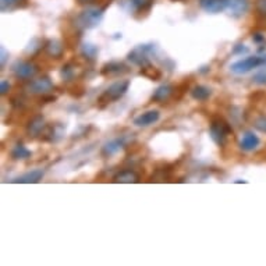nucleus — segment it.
I'll list each match as a JSON object with an SVG mask.
<instances>
[{"label":"nucleus","mask_w":266,"mask_h":266,"mask_svg":"<svg viewBox=\"0 0 266 266\" xmlns=\"http://www.w3.org/2000/svg\"><path fill=\"white\" fill-rule=\"evenodd\" d=\"M31 93H48L53 89V84L52 81L49 80L48 77H42V78H36V80H32L31 83L28 84L27 87Z\"/></svg>","instance_id":"6"},{"label":"nucleus","mask_w":266,"mask_h":266,"mask_svg":"<svg viewBox=\"0 0 266 266\" xmlns=\"http://www.w3.org/2000/svg\"><path fill=\"white\" fill-rule=\"evenodd\" d=\"M172 93H173V87L170 84H163L159 88H156V91L152 95V101L165 102L169 99Z\"/></svg>","instance_id":"15"},{"label":"nucleus","mask_w":266,"mask_h":266,"mask_svg":"<svg viewBox=\"0 0 266 266\" xmlns=\"http://www.w3.org/2000/svg\"><path fill=\"white\" fill-rule=\"evenodd\" d=\"M131 2H132V5L136 6L138 10H146L149 9L154 0H131Z\"/></svg>","instance_id":"23"},{"label":"nucleus","mask_w":266,"mask_h":266,"mask_svg":"<svg viewBox=\"0 0 266 266\" xmlns=\"http://www.w3.org/2000/svg\"><path fill=\"white\" fill-rule=\"evenodd\" d=\"M199 6L206 13L218 14V13H222L223 10L227 9V0H199Z\"/></svg>","instance_id":"8"},{"label":"nucleus","mask_w":266,"mask_h":266,"mask_svg":"<svg viewBox=\"0 0 266 266\" xmlns=\"http://www.w3.org/2000/svg\"><path fill=\"white\" fill-rule=\"evenodd\" d=\"M128 87H130V81L127 80H120V81H116L113 83L110 87L107 88L105 93L99 98V102H115L119 101L120 98H123L126 95V92L128 91Z\"/></svg>","instance_id":"2"},{"label":"nucleus","mask_w":266,"mask_h":266,"mask_svg":"<svg viewBox=\"0 0 266 266\" xmlns=\"http://www.w3.org/2000/svg\"><path fill=\"white\" fill-rule=\"evenodd\" d=\"M159 111L158 110H148L141 113L140 116H137L134 119V124L137 127H148L150 124H155L156 121L159 120Z\"/></svg>","instance_id":"9"},{"label":"nucleus","mask_w":266,"mask_h":266,"mask_svg":"<svg viewBox=\"0 0 266 266\" xmlns=\"http://www.w3.org/2000/svg\"><path fill=\"white\" fill-rule=\"evenodd\" d=\"M121 148H123V142H121L120 140H115L107 142L106 145L103 146V150H102V152H103V155L105 156H110L117 154Z\"/></svg>","instance_id":"20"},{"label":"nucleus","mask_w":266,"mask_h":266,"mask_svg":"<svg viewBox=\"0 0 266 266\" xmlns=\"http://www.w3.org/2000/svg\"><path fill=\"white\" fill-rule=\"evenodd\" d=\"M265 63L266 58H263V56H251V58H245L242 60H238L236 63H233L230 70L234 74H247L251 70L259 67V66Z\"/></svg>","instance_id":"4"},{"label":"nucleus","mask_w":266,"mask_h":266,"mask_svg":"<svg viewBox=\"0 0 266 266\" xmlns=\"http://www.w3.org/2000/svg\"><path fill=\"white\" fill-rule=\"evenodd\" d=\"M254 127L257 128L258 131H261L263 134H266V116H259L258 119H255L254 121Z\"/></svg>","instance_id":"22"},{"label":"nucleus","mask_w":266,"mask_h":266,"mask_svg":"<svg viewBox=\"0 0 266 266\" xmlns=\"http://www.w3.org/2000/svg\"><path fill=\"white\" fill-rule=\"evenodd\" d=\"M146 50H148L146 46H138V48L134 49V50L128 54V59H130L134 64L140 66L141 68L148 67V66H150V62L149 59H148V54H146Z\"/></svg>","instance_id":"7"},{"label":"nucleus","mask_w":266,"mask_h":266,"mask_svg":"<svg viewBox=\"0 0 266 266\" xmlns=\"http://www.w3.org/2000/svg\"><path fill=\"white\" fill-rule=\"evenodd\" d=\"M88 2H91V0H80V3H88Z\"/></svg>","instance_id":"32"},{"label":"nucleus","mask_w":266,"mask_h":266,"mask_svg":"<svg viewBox=\"0 0 266 266\" xmlns=\"http://www.w3.org/2000/svg\"><path fill=\"white\" fill-rule=\"evenodd\" d=\"M209 132H211L212 140L219 146H223L227 144L229 137L233 134V130L227 121L222 120V119H216V120L212 121V124L209 127Z\"/></svg>","instance_id":"1"},{"label":"nucleus","mask_w":266,"mask_h":266,"mask_svg":"<svg viewBox=\"0 0 266 266\" xmlns=\"http://www.w3.org/2000/svg\"><path fill=\"white\" fill-rule=\"evenodd\" d=\"M254 80H255L257 83H259V81H261L262 84L266 83V74H265V71H262L261 74H258V75H255V78H254Z\"/></svg>","instance_id":"29"},{"label":"nucleus","mask_w":266,"mask_h":266,"mask_svg":"<svg viewBox=\"0 0 266 266\" xmlns=\"http://www.w3.org/2000/svg\"><path fill=\"white\" fill-rule=\"evenodd\" d=\"M44 127H45L44 117H42V116H36L34 119V120L29 123L28 132L32 137H36V136H39L41 132H42V130H44Z\"/></svg>","instance_id":"16"},{"label":"nucleus","mask_w":266,"mask_h":266,"mask_svg":"<svg viewBox=\"0 0 266 266\" xmlns=\"http://www.w3.org/2000/svg\"><path fill=\"white\" fill-rule=\"evenodd\" d=\"M73 68H70V64H67L66 67H63V71H62V75H63V78L66 80V81H70L71 80V77H73Z\"/></svg>","instance_id":"25"},{"label":"nucleus","mask_w":266,"mask_h":266,"mask_svg":"<svg viewBox=\"0 0 266 266\" xmlns=\"http://www.w3.org/2000/svg\"><path fill=\"white\" fill-rule=\"evenodd\" d=\"M240 145H241V149L244 150L257 149L258 145H259V138H258L254 132L248 131V132H245L244 137H242L241 144H240Z\"/></svg>","instance_id":"13"},{"label":"nucleus","mask_w":266,"mask_h":266,"mask_svg":"<svg viewBox=\"0 0 266 266\" xmlns=\"http://www.w3.org/2000/svg\"><path fill=\"white\" fill-rule=\"evenodd\" d=\"M127 68L123 63H119V62H110L103 66L102 68V74L103 75H119V74L126 73Z\"/></svg>","instance_id":"14"},{"label":"nucleus","mask_w":266,"mask_h":266,"mask_svg":"<svg viewBox=\"0 0 266 266\" xmlns=\"http://www.w3.org/2000/svg\"><path fill=\"white\" fill-rule=\"evenodd\" d=\"M10 89V84L9 81H6V80H2V83H0V92H2V95H5L7 93Z\"/></svg>","instance_id":"28"},{"label":"nucleus","mask_w":266,"mask_h":266,"mask_svg":"<svg viewBox=\"0 0 266 266\" xmlns=\"http://www.w3.org/2000/svg\"><path fill=\"white\" fill-rule=\"evenodd\" d=\"M21 2V0H0V7H2V11H6V10L13 9L14 6H17Z\"/></svg>","instance_id":"24"},{"label":"nucleus","mask_w":266,"mask_h":266,"mask_svg":"<svg viewBox=\"0 0 266 266\" xmlns=\"http://www.w3.org/2000/svg\"><path fill=\"white\" fill-rule=\"evenodd\" d=\"M46 52H48L49 56L59 59L63 54V46H62V44L59 41L53 39V41H49L48 45H46Z\"/></svg>","instance_id":"18"},{"label":"nucleus","mask_w":266,"mask_h":266,"mask_svg":"<svg viewBox=\"0 0 266 266\" xmlns=\"http://www.w3.org/2000/svg\"><path fill=\"white\" fill-rule=\"evenodd\" d=\"M44 177V172L41 169L32 170V172H28L25 175L20 176L18 179L14 180V183H21V184H34L39 183Z\"/></svg>","instance_id":"12"},{"label":"nucleus","mask_w":266,"mask_h":266,"mask_svg":"<svg viewBox=\"0 0 266 266\" xmlns=\"http://www.w3.org/2000/svg\"><path fill=\"white\" fill-rule=\"evenodd\" d=\"M248 49L244 48V45H237L234 49V53H242V52H247Z\"/></svg>","instance_id":"31"},{"label":"nucleus","mask_w":266,"mask_h":266,"mask_svg":"<svg viewBox=\"0 0 266 266\" xmlns=\"http://www.w3.org/2000/svg\"><path fill=\"white\" fill-rule=\"evenodd\" d=\"M13 73L15 77L21 78V80H29L32 78L35 74L38 73V67L31 62H17L13 66Z\"/></svg>","instance_id":"5"},{"label":"nucleus","mask_w":266,"mask_h":266,"mask_svg":"<svg viewBox=\"0 0 266 266\" xmlns=\"http://www.w3.org/2000/svg\"><path fill=\"white\" fill-rule=\"evenodd\" d=\"M103 11H105V9H102V7H87L81 14L78 15V25L83 28L95 27L103 17Z\"/></svg>","instance_id":"3"},{"label":"nucleus","mask_w":266,"mask_h":266,"mask_svg":"<svg viewBox=\"0 0 266 266\" xmlns=\"http://www.w3.org/2000/svg\"><path fill=\"white\" fill-rule=\"evenodd\" d=\"M257 9L261 14L266 15V0H257Z\"/></svg>","instance_id":"27"},{"label":"nucleus","mask_w":266,"mask_h":266,"mask_svg":"<svg viewBox=\"0 0 266 266\" xmlns=\"http://www.w3.org/2000/svg\"><path fill=\"white\" fill-rule=\"evenodd\" d=\"M250 9L248 0H227V10L233 17H241Z\"/></svg>","instance_id":"10"},{"label":"nucleus","mask_w":266,"mask_h":266,"mask_svg":"<svg viewBox=\"0 0 266 266\" xmlns=\"http://www.w3.org/2000/svg\"><path fill=\"white\" fill-rule=\"evenodd\" d=\"M211 93L212 91L209 89L208 87H203V85H197L195 88H193V91H191V97L195 99V101H206L209 97H211Z\"/></svg>","instance_id":"17"},{"label":"nucleus","mask_w":266,"mask_h":266,"mask_svg":"<svg viewBox=\"0 0 266 266\" xmlns=\"http://www.w3.org/2000/svg\"><path fill=\"white\" fill-rule=\"evenodd\" d=\"M83 53H84V56H87L88 59H93L98 53V48L97 46H93V45H89V44L84 45Z\"/></svg>","instance_id":"21"},{"label":"nucleus","mask_w":266,"mask_h":266,"mask_svg":"<svg viewBox=\"0 0 266 266\" xmlns=\"http://www.w3.org/2000/svg\"><path fill=\"white\" fill-rule=\"evenodd\" d=\"M252 41H254L255 44L261 45V46H262V45L265 44V36H263L262 34H259V32H257V34L252 35Z\"/></svg>","instance_id":"26"},{"label":"nucleus","mask_w":266,"mask_h":266,"mask_svg":"<svg viewBox=\"0 0 266 266\" xmlns=\"http://www.w3.org/2000/svg\"><path fill=\"white\" fill-rule=\"evenodd\" d=\"M0 53H2V60H0V64H2V67H3L6 63V59H7V53H6V49L3 48V46L0 48Z\"/></svg>","instance_id":"30"},{"label":"nucleus","mask_w":266,"mask_h":266,"mask_svg":"<svg viewBox=\"0 0 266 266\" xmlns=\"http://www.w3.org/2000/svg\"><path fill=\"white\" fill-rule=\"evenodd\" d=\"M29 156H31V150L27 149L23 144H17V145L13 148V150H11V158L15 160L28 159Z\"/></svg>","instance_id":"19"},{"label":"nucleus","mask_w":266,"mask_h":266,"mask_svg":"<svg viewBox=\"0 0 266 266\" xmlns=\"http://www.w3.org/2000/svg\"><path fill=\"white\" fill-rule=\"evenodd\" d=\"M115 183H123V184H131L138 183L140 181V176L137 175L132 170H121L115 177H113Z\"/></svg>","instance_id":"11"}]
</instances>
